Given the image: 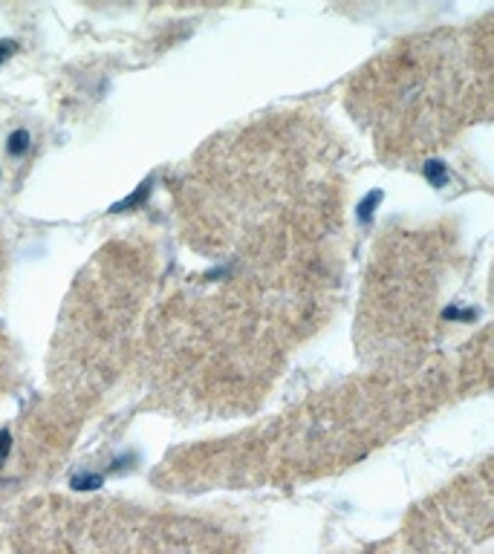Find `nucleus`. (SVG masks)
Wrapping results in <instances>:
<instances>
[{
	"mask_svg": "<svg viewBox=\"0 0 494 554\" xmlns=\"http://www.w3.org/2000/svg\"><path fill=\"white\" fill-rule=\"evenodd\" d=\"M382 202V191H370V194L359 202V220L362 223H370V214H373V205Z\"/></svg>",
	"mask_w": 494,
	"mask_h": 554,
	"instance_id": "2",
	"label": "nucleus"
},
{
	"mask_svg": "<svg viewBox=\"0 0 494 554\" xmlns=\"http://www.w3.org/2000/svg\"><path fill=\"white\" fill-rule=\"evenodd\" d=\"M422 174H425V179H428L434 188H442L445 182H448V167H445L442 162H437V159H431V162L422 165Z\"/></svg>",
	"mask_w": 494,
	"mask_h": 554,
	"instance_id": "1",
	"label": "nucleus"
},
{
	"mask_svg": "<svg viewBox=\"0 0 494 554\" xmlns=\"http://www.w3.org/2000/svg\"><path fill=\"white\" fill-rule=\"evenodd\" d=\"M15 46H18L15 41H0V64H4V61L15 53Z\"/></svg>",
	"mask_w": 494,
	"mask_h": 554,
	"instance_id": "5",
	"label": "nucleus"
},
{
	"mask_svg": "<svg viewBox=\"0 0 494 554\" xmlns=\"http://www.w3.org/2000/svg\"><path fill=\"white\" fill-rule=\"evenodd\" d=\"M29 133L27 130H18V133H12V139H9V144H6V148H9V153H15V156H20L23 151H27L29 148Z\"/></svg>",
	"mask_w": 494,
	"mask_h": 554,
	"instance_id": "3",
	"label": "nucleus"
},
{
	"mask_svg": "<svg viewBox=\"0 0 494 554\" xmlns=\"http://www.w3.org/2000/svg\"><path fill=\"white\" fill-rule=\"evenodd\" d=\"M9 448H12V436H9V430H0V462L6 459Z\"/></svg>",
	"mask_w": 494,
	"mask_h": 554,
	"instance_id": "4",
	"label": "nucleus"
}]
</instances>
